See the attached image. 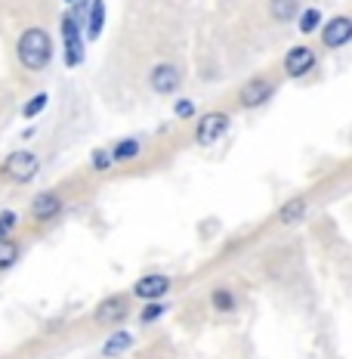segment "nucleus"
<instances>
[{"mask_svg":"<svg viewBox=\"0 0 352 359\" xmlns=\"http://www.w3.org/2000/svg\"><path fill=\"white\" fill-rule=\"evenodd\" d=\"M41 170V158L31 152V149H19L10 158L3 161V177H10L13 183H31Z\"/></svg>","mask_w":352,"mask_h":359,"instance_id":"nucleus-2","label":"nucleus"},{"mask_svg":"<svg viewBox=\"0 0 352 359\" xmlns=\"http://www.w3.org/2000/svg\"><path fill=\"white\" fill-rule=\"evenodd\" d=\"M269 13H272L275 22H294L300 16V4L297 0H269Z\"/></svg>","mask_w":352,"mask_h":359,"instance_id":"nucleus-13","label":"nucleus"},{"mask_svg":"<svg viewBox=\"0 0 352 359\" xmlns=\"http://www.w3.org/2000/svg\"><path fill=\"white\" fill-rule=\"evenodd\" d=\"M87 13H90L87 16V37L96 41V37L102 34V28H106V4H102V0H93Z\"/></svg>","mask_w":352,"mask_h":359,"instance_id":"nucleus-12","label":"nucleus"},{"mask_svg":"<svg viewBox=\"0 0 352 359\" xmlns=\"http://www.w3.org/2000/svg\"><path fill=\"white\" fill-rule=\"evenodd\" d=\"M272 93H275V84L269 78H251L238 90V102H241L244 109H260L272 100Z\"/></svg>","mask_w":352,"mask_h":359,"instance_id":"nucleus-6","label":"nucleus"},{"mask_svg":"<svg viewBox=\"0 0 352 359\" xmlns=\"http://www.w3.org/2000/svg\"><path fill=\"white\" fill-rule=\"evenodd\" d=\"M306 211H309V201L300 196V198L284 201V205L279 208V214H275V220H279L281 226H297V223L306 217Z\"/></svg>","mask_w":352,"mask_h":359,"instance_id":"nucleus-11","label":"nucleus"},{"mask_svg":"<svg viewBox=\"0 0 352 359\" xmlns=\"http://www.w3.org/2000/svg\"><path fill=\"white\" fill-rule=\"evenodd\" d=\"M16 211H3L0 214V242H6V238L13 236V229H16Z\"/></svg>","mask_w":352,"mask_h":359,"instance_id":"nucleus-22","label":"nucleus"},{"mask_svg":"<svg viewBox=\"0 0 352 359\" xmlns=\"http://www.w3.org/2000/svg\"><path fill=\"white\" fill-rule=\"evenodd\" d=\"M133 344V334L130 332H111L108 338H106V344H102V356H121V353H127V347Z\"/></svg>","mask_w":352,"mask_h":359,"instance_id":"nucleus-14","label":"nucleus"},{"mask_svg":"<svg viewBox=\"0 0 352 359\" xmlns=\"http://www.w3.org/2000/svg\"><path fill=\"white\" fill-rule=\"evenodd\" d=\"M16 56L22 62V69L28 72H43L53 59V41L43 28H25L16 41Z\"/></svg>","mask_w":352,"mask_h":359,"instance_id":"nucleus-1","label":"nucleus"},{"mask_svg":"<svg viewBox=\"0 0 352 359\" xmlns=\"http://www.w3.org/2000/svg\"><path fill=\"white\" fill-rule=\"evenodd\" d=\"M16 260H19V242H13V238L0 242V269H10Z\"/></svg>","mask_w":352,"mask_h":359,"instance_id":"nucleus-20","label":"nucleus"},{"mask_svg":"<svg viewBox=\"0 0 352 359\" xmlns=\"http://www.w3.org/2000/svg\"><path fill=\"white\" fill-rule=\"evenodd\" d=\"M90 161H93V168H96V170H108L111 164H115V158H111L108 149H96L93 158H90Z\"/></svg>","mask_w":352,"mask_h":359,"instance_id":"nucleus-23","label":"nucleus"},{"mask_svg":"<svg viewBox=\"0 0 352 359\" xmlns=\"http://www.w3.org/2000/svg\"><path fill=\"white\" fill-rule=\"evenodd\" d=\"M65 4H74V0H65Z\"/></svg>","mask_w":352,"mask_h":359,"instance_id":"nucleus-25","label":"nucleus"},{"mask_svg":"<svg viewBox=\"0 0 352 359\" xmlns=\"http://www.w3.org/2000/svg\"><path fill=\"white\" fill-rule=\"evenodd\" d=\"M229 115L226 111H207V115H201V121H198V130H195V143L198 146H213V143H220L223 137H226V130H229Z\"/></svg>","mask_w":352,"mask_h":359,"instance_id":"nucleus-3","label":"nucleus"},{"mask_svg":"<svg viewBox=\"0 0 352 359\" xmlns=\"http://www.w3.org/2000/svg\"><path fill=\"white\" fill-rule=\"evenodd\" d=\"M352 41V19L349 16H334L325 22V28H321V43H325L328 50H340L346 47Z\"/></svg>","mask_w":352,"mask_h":359,"instance_id":"nucleus-7","label":"nucleus"},{"mask_svg":"<svg viewBox=\"0 0 352 359\" xmlns=\"http://www.w3.org/2000/svg\"><path fill=\"white\" fill-rule=\"evenodd\" d=\"M211 304L216 313H232L235 310V294H232L229 288H213L211 291Z\"/></svg>","mask_w":352,"mask_h":359,"instance_id":"nucleus-16","label":"nucleus"},{"mask_svg":"<svg viewBox=\"0 0 352 359\" xmlns=\"http://www.w3.org/2000/svg\"><path fill=\"white\" fill-rule=\"evenodd\" d=\"M142 155V143L136 137H130V140H121L115 149H111V158H115V164L118 161H136Z\"/></svg>","mask_w":352,"mask_h":359,"instance_id":"nucleus-15","label":"nucleus"},{"mask_svg":"<svg viewBox=\"0 0 352 359\" xmlns=\"http://www.w3.org/2000/svg\"><path fill=\"white\" fill-rule=\"evenodd\" d=\"M318 28H321V13L316 10V6H309V10L300 13V32L312 34V32H318Z\"/></svg>","mask_w":352,"mask_h":359,"instance_id":"nucleus-18","label":"nucleus"},{"mask_svg":"<svg viewBox=\"0 0 352 359\" xmlns=\"http://www.w3.org/2000/svg\"><path fill=\"white\" fill-rule=\"evenodd\" d=\"M179 84H183V74L174 62H158L152 72H148V87H152V93L158 96H174Z\"/></svg>","mask_w":352,"mask_h":359,"instance_id":"nucleus-4","label":"nucleus"},{"mask_svg":"<svg viewBox=\"0 0 352 359\" xmlns=\"http://www.w3.org/2000/svg\"><path fill=\"white\" fill-rule=\"evenodd\" d=\"M47 102H50V96H47V93H34L31 100L25 102V109H22V115H25V118H37L43 109H47Z\"/></svg>","mask_w":352,"mask_h":359,"instance_id":"nucleus-21","label":"nucleus"},{"mask_svg":"<svg viewBox=\"0 0 352 359\" xmlns=\"http://www.w3.org/2000/svg\"><path fill=\"white\" fill-rule=\"evenodd\" d=\"M167 291H170V276L152 273V276L136 279V285H133V297H139V301H161Z\"/></svg>","mask_w":352,"mask_h":359,"instance_id":"nucleus-9","label":"nucleus"},{"mask_svg":"<svg viewBox=\"0 0 352 359\" xmlns=\"http://www.w3.org/2000/svg\"><path fill=\"white\" fill-rule=\"evenodd\" d=\"M312 69H316V50L312 47H294V50H288V56H284V74L288 78H306Z\"/></svg>","mask_w":352,"mask_h":359,"instance_id":"nucleus-8","label":"nucleus"},{"mask_svg":"<svg viewBox=\"0 0 352 359\" xmlns=\"http://www.w3.org/2000/svg\"><path fill=\"white\" fill-rule=\"evenodd\" d=\"M127 313H130V297H127V294H111V297H106V301L96 306L93 319L99 325L111 328V325H121L127 319Z\"/></svg>","mask_w":352,"mask_h":359,"instance_id":"nucleus-5","label":"nucleus"},{"mask_svg":"<svg viewBox=\"0 0 352 359\" xmlns=\"http://www.w3.org/2000/svg\"><path fill=\"white\" fill-rule=\"evenodd\" d=\"M62 41L65 43H80V22L74 19L71 13L62 16Z\"/></svg>","mask_w":352,"mask_h":359,"instance_id":"nucleus-19","label":"nucleus"},{"mask_svg":"<svg viewBox=\"0 0 352 359\" xmlns=\"http://www.w3.org/2000/svg\"><path fill=\"white\" fill-rule=\"evenodd\" d=\"M164 313H167V304H161V301H146V306H142V313H139V323H142V325H152V323H158Z\"/></svg>","mask_w":352,"mask_h":359,"instance_id":"nucleus-17","label":"nucleus"},{"mask_svg":"<svg viewBox=\"0 0 352 359\" xmlns=\"http://www.w3.org/2000/svg\"><path fill=\"white\" fill-rule=\"evenodd\" d=\"M174 115H176V118H192V115H195V102H192V100H176Z\"/></svg>","mask_w":352,"mask_h":359,"instance_id":"nucleus-24","label":"nucleus"},{"mask_svg":"<svg viewBox=\"0 0 352 359\" xmlns=\"http://www.w3.org/2000/svg\"><path fill=\"white\" fill-rule=\"evenodd\" d=\"M62 211V196L59 192H41V196H34L31 201V217L37 223H43V220H53V217Z\"/></svg>","mask_w":352,"mask_h":359,"instance_id":"nucleus-10","label":"nucleus"}]
</instances>
